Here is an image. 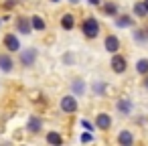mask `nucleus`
Returning a JSON list of instances; mask_svg holds the SVG:
<instances>
[{"label":"nucleus","mask_w":148,"mask_h":146,"mask_svg":"<svg viewBox=\"0 0 148 146\" xmlns=\"http://www.w3.org/2000/svg\"><path fill=\"white\" fill-rule=\"evenodd\" d=\"M81 142H91V134H89V132L81 134Z\"/></svg>","instance_id":"obj_20"},{"label":"nucleus","mask_w":148,"mask_h":146,"mask_svg":"<svg viewBox=\"0 0 148 146\" xmlns=\"http://www.w3.org/2000/svg\"><path fill=\"white\" fill-rule=\"evenodd\" d=\"M61 27H63L65 31H71V29L75 27V19H73V14H63V19H61Z\"/></svg>","instance_id":"obj_9"},{"label":"nucleus","mask_w":148,"mask_h":146,"mask_svg":"<svg viewBox=\"0 0 148 146\" xmlns=\"http://www.w3.org/2000/svg\"><path fill=\"white\" fill-rule=\"evenodd\" d=\"M116 25H118V27H130V25H132V21H130L128 16H122V19H118V21H116Z\"/></svg>","instance_id":"obj_18"},{"label":"nucleus","mask_w":148,"mask_h":146,"mask_svg":"<svg viewBox=\"0 0 148 146\" xmlns=\"http://www.w3.org/2000/svg\"><path fill=\"white\" fill-rule=\"evenodd\" d=\"M136 69H138V73L146 75V73H148V59H140V61L136 63Z\"/></svg>","instance_id":"obj_14"},{"label":"nucleus","mask_w":148,"mask_h":146,"mask_svg":"<svg viewBox=\"0 0 148 146\" xmlns=\"http://www.w3.org/2000/svg\"><path fill=\"white\" fill-rule=\"evenodd\" d=\"M118 49H120V41H118V37L110 35V37L106 39V51H110V53H118Z\"/></svg>","instance_id":"obj_5"},{"label":"nucleus","mask_w":148,"mask_h":146,"mask_svg":"<svg viewBox=\"0 0 148 146\" xmlns=\"http://www.w3.org/2000/svg\"><path fill=\"white\" fill-rule=\"evenodd\" d=\"M39 130H41V120L31 118L29 120V132H39Z\"/></svg>","instance_id":"obj_15"},{"label":"nucleus","mask_w":148,"mask_h":146,"mask_svg":"<svg viewBox=\"0 0 148 146\" xmlns=\"http://www.w3.org/2000/svg\"><path fill=\"white\" fill-rule=\"evenodd\" d=\"M0 69L2 71H10L12 69V59L8 55H0Z\"/></svg>","instance_id":"obj_10"},{"label":"nucleus","mask_w":148,"mask_h":146,"mask_svg":"<svg viewBox=\"0 0 148 146\" xmlns=\"http://www.w3.org/2000/svg\"><path fill=\"white\" fill-rule=\"evenodd\" d=\"M47 142H51V144H61L63 140H61V136H59L57 132H49V134H47Z\"/></svg>","instance_id":"obj_16"},{"label":"nucleus","mask_w":148,"mask_h":146,"mask_svg":"<svg viewBox=\"0 0 148 146\" xmlns=\"http://www.w3.org/2000/svg\"><path fill=\"white\" fill-rule=\"evenodd\" d=\"M95 124H97V128L108 130V128L112 126V120H110V116H108V114H99V116L95 118Z\"/></svg>","instance_id":"obj_6"},{"label":"nucleus","mask_w":148,"mask_h":146,"mask_svg":"<svg viewBox=\"0 0 148 146\" xmlns=\"http://www.w3.org/2000/svg\"><path fill=\"white\" fill-rule=\"evenodd\" d=\"M112 69H114L116 73H124V71H126V59H124L122 55H114V59H112Z\"/></svg>","instance_id":"obj_4"},{"label":"nucleus","mask_w":148,"mask_h":146,"mask_svg":"<svg viewBox=\"0 0 148 146\" xmlns=\"http://www.w3.org/2000/svg\"><path fill=\"white\" fill-rule=\"evenodd\" d=\"M53 2H57V0H53Z\"/></svg>","instance_id":"obj_26"},{"label":"nucleus","mask_w":148,"mask_h":146,"mask_svg":"<svg viewBox=\"0 0 148 146\" xmlns=\"http://www.w3.org/2000/svg\"><path fill=\"white\" fill-rule=\"evenodd\" d=\"M31 27L37 29V31H43V29H45V21H43L41 16H33V19H31Z\"/></svg>","instance_id":"obj_12"},{"label":"nucleus","mask_w":148,"mask_h":146,"mask_svg":"<svg viewBox=\"0 0 148 146\" xmlns=\"http://www.w3.org/2000/svg\"><path fill=\"white\" fill-rule=\"evenodd\" d=\"M69 2H77V0H69Z\"/></svg>","instance_id":"obj_25"},{"label":"nucleus","mask_w":148,"mask_h":146,"mask_svg":"<svg viewBox=\"0 0 148 146\" xmlns=\"http://www.w3.org/2000/svg\"><path fill=\"white\" fill-rule=\"evenodd\" d=\"M118 110H120L122 114H130L132 106H130V101H128V99H120V101H118Z\"/></svg>","instance_id":"obj_13"},{"label":"nucleus","mask_w":148,"mask_h":146,"mask_svg":"<svg viewBox=\"0 0 148 146\" xmlns=\"http://www.w3.org/2000/svg\"><path fill=\"white\" fill-rule=\"evenodd\" d=\"M118 142H120L122 146H130V144H134V136H132L128 130H124V132H120V136H118Z\"/></svg>","instance_id":"obj_8"},{"label":"nucleus","mask_w":148,"mask_h":146,"mask_svg":"<svg viewBox=\"0 0 148 146\" xmlns=\"http://www.w3.org/2000/svg\"><path fill=\"white\" fill-rule=\"evenodd\" d=\"M89 2H91V4H93V6H97V4H99V2H101V0H89Z\"/></svg>","instance_id":"obj_22"},{"label":"nucleus","mask_w":148,"mask_h":146,"mask_svg":"<svg viewBox=\"0 0 148 146\" xmlns=\"http://www.w3.org/2000/svg\"><path fill=\"white\" fill-rule=\"evenodd\" d=\"M103 10H106L108 14H116V12H118V8H116V6H114L112 2H108V4H103Z\"/></svg>","instance_id":"obj_19"},{"label":"nucleus","mask_w":148,"mask_h":146,"mask_svg":"<svg viewBox=\"0 0 148 146\" xmlns=\"http://www.w3.org/2000/svg\"><path fill=\"white\" fill-rule=\"evenodd\" d=\"M35 57H37V51H35V49H27V51H23V55H21V59H23L25 65H33Z\"/></svg>","instance_id":"obj_7"},{"label":"nucleus","mask_w":148,"mask_h":146,"mask_svg":"<svg viewBox=\"0 0 148 146\" xmlns=\"http://www.w3.org/2000/svg\"><path fill=\"white\" fill-rule=\"evenodd\" d=\"M81 126H83L85 130H93V126H91V124H89L87 120H81Z\"/></svg>","instance_id":"obj_21"},{"label":"nucleus","mask_w":148,"mask_h":146,"mask_svg":"<svg viewBox=\"0 0 148 146\" xmlns=\"http://www.w3.org/2000/svg\"><path fill=\"white\" fill-rule=\"evenodd\" d=\"M4 47L8 49V51H21V43H18V39L14 37V35H6L4 37Z\"/></svg>","instance_id":"obj_3"},{"label":"nucleus","mask_w":148,"mask_h":146,"mask_svg":"<svg viewBox=\"0 0 148 146\" xmlns=\"http://www.w3.org/2000/svg\"><path fill=\"white\" fill-rule=\"evenodd\" d=\"M144 6H146V12H148V0H144Z\"/></svg>","instance_id":"obj_24"},{"label":"nucleus","mask_w":148,"mask_h":146,"mask_svg":"<svg viewBox=\"0 0 148 146\" xmlns=\"http://www.w3.org/2000/svg\"><path fill=\"white\" fill-rule=\"evenodd\" d=\"M81 29H83L85 37H89V39H95V37H97V33H99V25H97V21H95V19H85Z\"/></svg>","instance_id":"obj_1"},{"label":"nucleus","mask_w":148,"mask_h":146,"mask_svg":"<svg viewBox=\"0 0 148 146\" xmlns=\"http://www.w3.org/2000/svg\"><path fill=\"white\" fill-rule=\"evenodd\" d=\"M61 110H63L65 114H73V112L77 110V101H75V97H73V95H65V97L61 99Z\"/></svg>","instance_id":"obj_2"},{"label":"nucleus","mask_w":148,"mask_h":146,"mask_svg":"<svg viewBox=\"0 0 148 146\" xmlns=\"http://www.w3.org/2000/svg\"><path fill=\"white\" fill-rule=\"evenodd\" d=\"M16 27H18V31H21L23 35H29V33H31V23H29L27 19H18Z\"/></svg>","instance_id":"obj_11"},{"label":"nucleus","mask_w":148,"mask_h":146,"mask_svg":"<svg viewBox=\"0 0 148 146\" xmlns=\"http://www.w3.org/2000/svg\"><path fill=\"white\" fill-rule=\"evenodd\" d=\"M144 85H146V89H148V73H146V79H144Z\"/></svg>","instance_id":"obj_23"},{"label":"nucleus","mask_w":148,"mask_h":146,"mask_svg":"<svg viewBox=\"0 0 148 146\" xmlns=\"http://www.w3.org/2000/svg\"><path fill=\"white\" fill-rule=\"evenodd\" d=\"M134 12L138 14V16H146L148 12H146V6H144V2H138V4H134Z\"/></svg>","instance_id":"obj_17"}]
</instances>
